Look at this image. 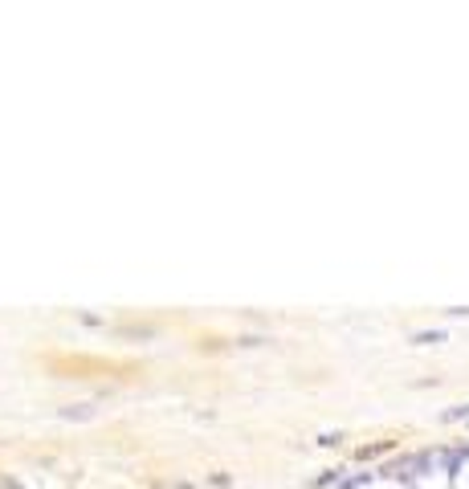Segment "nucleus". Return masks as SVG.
I'll return each mask as SVG.
<instances>
[{
  "mask_svg": "<svg viewBox=\"0 0 469 489\" xmlns=\"http://www.w3.org/2000/svg\"><path fill=\"white\" fill-rule=\"evenodd\" d=\"M62 416H66V420H90L94 416V404H70V408H62Z\"/></svg>",
  "mask_w": 469,
  "mask_h": 489,
  "instance_id": "f257e3e1",
  "label": "nucleus"
},
{
  "mask_svg": "<svg viewBox=\"0 0 469 489\" xmlns=\"http://www.w3.org/2000/svg\"><path fill=\"white\" fill-rule=\"evenodd\" d=\"M445 334H437V330H428V334H416V343H441Z\"/></svg>",
  "mask_w": 469,
  "mask_h": 489,
  "instance_id": "f03ea898",
  "label": "nucleus"
},
{
  "mask_svg": "<svg viewBox=\"0 0 469 489\" xmlns=\"http://www.w3.org/2000/svg\"><path fill=\"white\" fill-rule=\"evenodd\" d=\"M469 416V404L465 408H453V412H445V420H465Z\"/></svg>",
  "mask_w": 469,
  "mask_h": 489,
  "instance_id": "7ed1b4c3",
  "label": "nucleus"
},
{
  "mask_svg": "<svg viewBox=\"0 0 469 489\" xmlns=\"http://www.w3.org/2000/svg\"><path fill=\"white\" fill-rule=\"evenodd\" d=\"M0 489H21V486H17V481H13V477H8V481H0Z\"/></svg>",
  "mask_w": 469,
  "mask_h": 489,
  "instance_id": "20e7f679",
  "label": "nucleus"
}]
</instances>
